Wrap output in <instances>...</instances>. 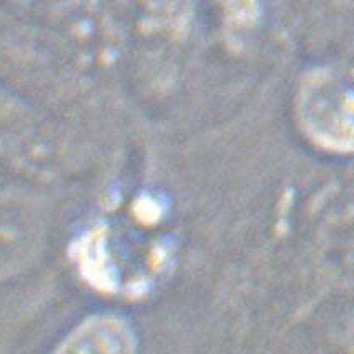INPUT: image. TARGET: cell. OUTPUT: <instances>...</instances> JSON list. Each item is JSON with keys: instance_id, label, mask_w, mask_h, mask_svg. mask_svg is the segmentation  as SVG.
I'll return each mask as SVG.
<instances>
[{"instance_id": "6da1fadb", "label": "cell", "mask_w": 354, "mask_h": 354, "mask_svg": "<svg viewBox=\"0 0 354 354\" xmlns=\"http://www.w3.org/2000/svg\"><path fill=\"white\" fill-rule=\"evenodd\" d=\"M306 130L321 145L354 151V90L328 77H313L303 90Z\"/></svg>"}, {"instance_id": "7a4b0ae2", "label": "cell", "mask_w": 354, "mask_h": 354, "mask_svg": "<svg viewBox=\"0 0 354 354\" xmlns=\"http://www.w3.org/2000/svg\"><path fill=\"white\" fill-rule=\"evenodd\" d=\"M53 354H137V341L123 319L97 316L73 329Z\"/></svg>"}, {"instance_id": "3957f363", "label": "cell", "mask_w": 354, "mask_h": 354, "mask_svg": "<svg viewBox=\"0 0 354 354\" xmlns=\"http://www.w3.org/2000/svg\"><path fill=\"white\" fill-rule=\"evenodd\" d=\"M221 6L230 27L236 30L253 27L261 14L259 0H221Z\"/></svg>"}]
</instances>
